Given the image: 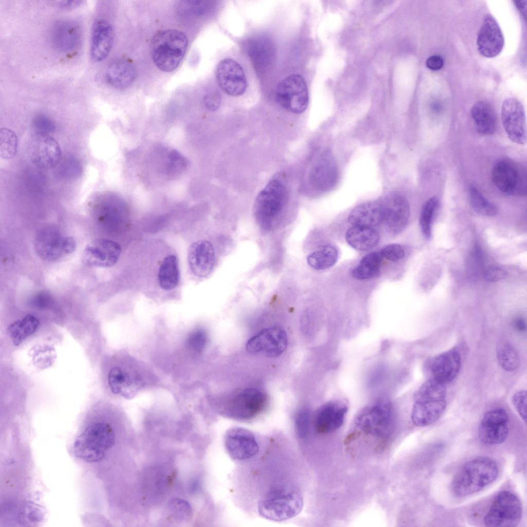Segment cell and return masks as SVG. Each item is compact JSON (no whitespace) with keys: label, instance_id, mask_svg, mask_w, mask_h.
Returning a JSON list of instances; mask_svg holds the SVG:
<instances>
[{"label":"cell","instance_id":"cell-36","mask_svg":"<svg viewBox=\"0 0 527 527\" xmlns=\"http://www.w3.org/2000/svg\"><path fill=\"white\" fill-rule=\"evenodd\" d=\"M329 156L324 155L314 166L312 174L313 180L320 187H328L336 179L335 165Z\"/></svg>","mask_w":527,"mask_h":527},{"label":"cell","instance_id":"cell-44","mask_svg":"<svg viewBox=\"0 0 527 527\" xmlns=\"http://www.w3.org/2000/svg\"><path fill=\"white\" fill-rule=\"evenodd\" d=\"M32 127L35 133L49 134L55 129L53 121L46 115L43 114H37L34 117L32 120Z\"/></svg>","mask_w":527,"mask_h":527},{"label":"cell","instance_id":"cell-13","mask_svg":"<svg viewBox=\"0 0 527 527\" xmlns=\"http://www.w3.org/2000/svg\"><path fill=\"white\" fill-rule=\"evenodd\" d=\"M31 162L41 169H51L60 162L61 150L58 142L49 134L35 133L29 143Z\"/></svg>","mask_w":527,"mask_h":527},{"label":"cell","instance_id":"cell-24","mask_svg":"<svg viewBox=\"0 0 527 527\" xmlns=\"http://www.w3.org/2000/svg\"><path fill=\"white\" fill-rule=\"evenodd\" d=\"M114 42V31L111 24L103 19L94 22L92 28L90 54L95 62L104 60L110 54Z\"/></svg>","mask_w":527,"mask_h":527},{"label":"cell","instance_id":"cell-40","mask_svg":"<svg viewBox=\"0 0 527 527\" xmlns=\"http://www.w3.org/2000/svg\"><path fill=\"white\" fill-rule=\"evenodd\" d=\"M439 205V201L436 197L429 199L424 204L419 218V223L423 235L427 238L431 236L433 218Z\"/></svg>","mask_w":527,"mask_h":527},{"label":"cell","instance_id":"cell-12","mask_svg":"<svg viewBox=\"0 0 527 527\" xmlns=\"http://www.w3.org/2000/svg\"><path fill=\"white\" fill-rule=\"evenodd\" d=\"M34 247L41 258L51 261L73 253L76 248V243L71 237L62 236L57 229L47 227L38 233Z\"/></svg>","mask_w":527,"mask_h":527},{"label":"cell","instance_id":"cell-25","mask_svg":"<svg viewBox=\"0 0 527 527\" xmlns=\"http://www.w3.org/2000/svg\"><path fill=\"white\" fill-rule=\"evenodd\" d=\"M215 261V254L212 243L199 240L192 243L188 250V261L192 273L205 277L212 272Z\"/></svg>","mask_w":527,"mask_h":527},{"label":"cell","instance_id":"cell-4","mask_svg":"<svg viewBox=\"0 0 527 527\" xmlns=\"http://www.w3.org/2000/svg\"><path fill=\"white\" fill-rule=\"evenodd\" d=\"M445 384L429 378L414 394L411 419L418 427H425L435 422L446 408Z\"/></svg>","mask_w":527,"mask_h":527},{"label":"cell","instance_id":"cell-2","mask_svg":"<svg viewBox=\"0 0 527 527\" xmlns=\"http://www.w3.org/2000/svg\"><path fill=\"white\" fill-rule=\"evenodd\" d=\"M303 506V496L297 487L279 484L271 488L259 500L258 511L267 519L282 521L296 516Z\"/></svg>","mask_w":527,"mask_h":527},{"label":"cell","instance_id":"cell-38","mask_svg":"<svg viewBox=\"0 0 527 527\" xmlns=\"http://www.w3.org/2000/svg\"><path fill=\"white\" fill-rule=\"evenodd\" d=\"M468 197L471 206L477 213L489 217L497 215V207L488 201L475 186H471L469 187Z\"/></svg>","mask_w":527,"mask_h":527},{"label":"cell","instance_id":"cell-15","mask_svg":"<svg viewBox=\"0 0 527 527\" xmlns=\"http://www.w3.org/2000/svg\"><path fill=\"white\" fill-rule=\"evenodd\" d=\"M287 345L285 331L279 327H272L262 329L250 338L247 343L246 348L252 354L275 357L280 355Z\"/></svg>","mask_w":527,"mask_h":527},{"label":"cell","instance_id":"cell-18","mask_svg":"<svg viewBox=\"0 0 527 527\" xmlns=\"http://www.w3.org/2000/svg\"><path fill=\"white\" fill-rule=\"evenodd\" d=\"M218 84L226 94L232 96L242 95L247 87V81L240 65L231 59H224L218 64L216 70Z\"/></svg>","mask_w":527,"mask_h":527},{"label":"cell","instance_id":"cell-33","mask_svg":"<svg viewBox=\"0 0 527 527\" xmlns=\"http://www.w3.org/2000/svg\"><path fill=\"white\" fill-rule=\"evenodd\" d=\"M382 258L380 251L367 254L352 270V276L358 279H367L376 276L380 271Z\"/></svg>","mask_w":527,"mask_h":527},{"label":"cell","instance_id":"cell-23","mask_svg":"<svg viewBox=\"0 0 527 527\" xmlns=\"http://www.w3.org/2000/svg\"><path fill=\"white\" fill-rule=\"evenodd\" d=\"M460 353L451 349L433 357L429 362L431 378L446 384L454 379L461 367Z\"/></svg>","mask_w":527,"mask_h":527},{"label":"cell","instance_id":"cell-49","mask_svg":"<svg viewBox=\"0 0 527 527\" xmlns=\"http://www.w3.org/2000/svg\"><path fill=\"white\" fill-rule=\"evenodd\" d=\"M203 101L205 107L208 110L214 111L220 105L221 96L218 92L210 91L205 95Z\"/></svg>","mask_w":527,"mask_h":527},{"label":"cell","instance_id":"cell-14","mask_svg":"<svg viewBox=\"0 0 527 527\" xmlns=\"http://www.w3.org/2000/svg\"><path fill=\"white\" fill-rule=\"evenodd\" d=\"M501 115L503 128L508 138L517 144H525L526 124L522 103L514 97L506 99L502 105Z\"/></svg>","mask_w":527,"mask_h":527},{"label":"cell","instance_id":"cell-42","mask_svg":"<svg viewBox=\"0 0 527 527\" xmlns=\"http://www.w3.org/2000/svg\"><path fill=\"white\" fill-rule=\"evenodd\" d=\"M310 422V413L306 409L300 410L295 418V429L297 436L304 438L308 435Z\"/></svg>","mask_w":527,"mask_h":527},{"label":"cell","instance_id":"cell-37","mask_svg":"<svg viewBox=\"0 0 527 527\" xmlns=\"http://www.w3.org/2000/svg\"><path fill=\"white\" fill-rule=\"evenodd\" d=\"M497 357L500 365L506 371H515L519 366V354L509 343L502 342L498 344Z\"/></svg>","mask_w":527,"mask_h":527},{"label":"cell","instance_id":"cell-51","mask_svg":"<svg viewBox=\"0 0 527 527\" xmlns=\"http://www.w3.org/2000/svg\"><path fill=\"white\" fill-rule=\"evenodd\" d=\"M83 2L82 1H65L60 2L59 4V7L63 9H69L73 8H75Z\"/></svg>","mask_w":527,"mask_h":527},{"label":"cell","instance_id":"cell-20","mask_svg":"<svg viewBox=\"0 0 527 527\" xmlns=\"http://www.w3.org/2000/svg\"><path fill=\"white\" fill-rule=\"evenodd\" d=\"M348 406L344 399L328 401L321 406L316 411L314 417V427L320 434L334 432L344 424Z\"/></svg>","mask_w":527,"mask_h":527},{"label":"cell","instance_id":"cell-11","mask_svg":"<svg viewBox=\"0 0 527 527\" xmlns=\"http://www.w3.org/2000/svg\"><path fill=\"white\" fill-rule=\"evenodd\" d=\"M492 181L501 192L512 196L526 192V175L522 166L509 159L498 161L491 172Z\"/></svg>","mask_w":527,"mask_h":527},{"label":"cell","instance_id":"cell-6","mask_svg":"<svg viewBox=\"0 0 527 527\" xmlns=\"http://www.w3.org/2000/svg\"><path fill=\"white\" fill-rule=\"evenodd\" d=\"M288 200L285 185L278 179L267 183L255 201L254 215L259 226L264 230L271 229L282 215Z\"/></svg>","mask_w":527,"mask_h":527},{"label":"cell","instance_id":"cell-50","mask_svg":"<svg viewBox=\"0 0 527 527\" xmlns=\"http://www.w3.org/2000/svg\"><path fill=\"white\" fill-rule=\"evenodd\" d=\"M444 65L442 58L438 55L429 57L426 61V65L431 70L437 71L442 68Z\"/></svg>","mask_w":527,"mask_h":527},{"label":"cell","instance_id":"cell-31","mask_svg":"<svg viewBox=\"0 0 527 527\" xmlns=\"http://www.w3.org/2000/svg\"><path fill=\"white\" fill-rule=\"evenodd\" d=\"M379 235L372 227L353 226L347 230L346 240L358 251H368L375 247L379 241Z\"/></svg>","mask_w":527,"mask_h":527},{"label":"cell","instance_id":"cell-32","mask_svg":"<svg viewBox=\"0 0 527 527\" xmlns=\"http://www.w3.org/2000/svg\"><path fill=\"white\" fill-rule=\"evenodd\" d=\"M35 316L28 314L11 324L8 329L9 337L15 346L20 344L27 337L34 333L39 325Z\"/></svg>","mask_w":527,"mask_h":527},{"label":"cell","instance_id":"cell-46","mask_svg":"<svg viewBox=\"0 0 527 527\" xmlns=\"http://www.w3.org/2000/svg\"><path fill=\"white\" fill-rule=\"evenodd\" d=\"M512 401L521 418L526 422V392L521 390L516 393Z\"/></svg>","mask_w":527,"mask_h":527},{"label":"cell","instance_id":"cell-1","mask_svg":"<svg viewBox=\"0 0 527 527\" xmlns=\"http://www.w3.org/2000/svg\"><path fill=\"white\" fill-rule=\"evenodd\" d=\"M499 469L493 459L480 456L465 463L453 476L450 484L452 493L464 497L476 493L494 482Z\"/></svg>","mask_w":527,"mask_h":527},{"label":"cell","instance_id":"cell-22","mask_svg":"<svg viewBox=\"0 0 527 527\" xmlns=\"http://www.w3.org/2000/svg\"><path fill=\"white\" fill-rule=\"evenodd\" d=\"M504 43L503 33L496 20L490 14L486 15L477 40L479 52L485 57H495L501 51Z\"/></svg>","mask_w":527,"mask_h":527},{"label":"cell","instance_id":"cell-53","mask_svg":"<svg viewBox=\"0 0 527 527\" xmlns=\"http://www.w3.org/2000/svg\"><path fill=\"white\" fill-rule=\"evenodd\" d=\"M516 328L519 331H522L526 329V324L524 319L522 318L516 319L515 322Z\"/></svg>","mask_w":527,"mask_h":527},{"label":"cell","instance_id":"cell-8","mask_svg":"<svg viewBox=\"0 0 527 527\" xmlns=\"http://www.w3.org/2000/svg\"><path fill=\"white\" fill-rule=\"evenodd\" d=\"M521 516V504L518 497L503 490L495 497L483 521L487 526L514 527L518 525Z\"/></svg>","mask_w":527,"mask_h":527},{"label":"cell","instance_id":"cell-34","mask_svg":"<svg viewBox=\"0 0 527 527\" xmlns=\"http://www.w3.org/2000/svg\"><path fill=\"white\" fill-rule=\"evenodd\" d=\"M158 279L161 287L166 290L175 288L179 280V270L177 257L170 255L162 263L159 271Z\"/></svg>","mask_w":527,"mask_h":527},{"label":"cell","instance_id":"cell-35","mask_svg":"<svg viewBox=\"0 0 527 527\" xmlns=\"http://www.w3.org/2000/svg\"><path fill=\"white\" fill-rule=\"evenodd\" d=\"M339 256L338 250L333 245L327 244L319 250L310 254L307 258L308 264L317 270H322L332 267L336 263Z\"/></svg>","mask_w":527,"mask_h":527},{"label":"cell","instance_id":"cell-10","mask_svg":"<svg viewBox=\"0 0 527 527\" xmlns=\"http://www.w3.org/2000/svg\"><path fill=\"white\" fill-rule=\"evenodd\" d=\"M276 102L288 111L299 114L307 109L309 93L304 78L298 74H292L282 80L275 92Z\"/></svg>","mask_w":527,"mask_h":527},{"label":"cell","instance_id":"cell-29","mask_svg":"<svg viewBox=\"0 0 527 527\" xmlns=\"http://www.w3.org/2000/svg\"><path fill=\"white\" fill-rule=\"evenodd\" d=\"M348 220L353 226L372 227L383 222L380 202H368L360 204L349 213Z\"/></svg>","mask_w":527,"mask_h":527},{"label":"cell","instance_id":"cell-52","mask_svg":"<svg viewBox=\"0 0 527 527\" xmlns=\"http://www.w3.org/2000/svg\"><path fill=\"white\" fill-rule=\"evenodd\" d=\"M515 5L523 16H526V1H515Z\"/></svg>","mask_w":527,"mask_h":527},{"label":"cell","instance_id":"cell-26","mask_svg":"<svg viewBox=\"0 0 527 527\" xmlns=\"http://www.w3.org/2000/svg\"><path fill=\"white\" fill-rule=\"evenodd\" d=\"M51 40L54 46L62 52H69L79 45L82 32L80 25L73 20H63L57 22L51 31Z\"/></svg>","mask_w":527,"mask_h":527},{"label":"cell","instance_id":"cell-45","mask_svg":"<svg viewBox=\"0 0 527 527\" xmlns=\"http://www.w3.org/2000/svg\"><path fill=\"white\" fill-rule=\"evenodd\" d=\"M380 252L383 258L394 262L402 259L405 254L403 248L397 243H392L384 247Z\"/></svg>","mask_w":527,"mask_h":527},{"label":"cell","instance_id":"cell-47","mask_svg":"<svg viewBox=\"0 0 527 527\" xmlns=\"http://www.w3.org/2000/svg\"><path fill=\"white\" fill-rule=\"evenodd\" d=\"M507 275V272L498 266H490L485 271L484 276L488 282H495L504 279Z\"/></svg>","mask_w":527,"mask_h":527},{"label":"cell","instance_id":"cell-30","mask_svg":"<svg viewBox=\"0 0 527 527\" xmlns=\"http://www.w3.org/2000/svg\"><path fill=\"white\" fill-rule=\"evenodd\" d=\"M471 115L477 131L482 135L493 134L497 127L496 116L493 107L485 101L475 103Z\"/></svg>","mask_w":527,"mask_h":527},{"label":"cell","instance_id":"cell-27","mask_svg":"<svg viewBox=\"0 0 527 527\" xmlns=\"http://www.w3.org/2000/svg\"><path fill=\"white\" fill-rule=\"evenodd\" d=\"M248 55L255 68L266 70L274 61L275 54L274 44L267 36L259 35L252 38L247 44Z\"/></svg>","mask_w":527,"mask_h":527},{"label":"cell","instance_id":"cell-17","mask_svg":"<svg viewBox=\"0 0 527 527\" xmlns=\"http://www.w3.org/2000/svg\"><path fill=\"white\" fill-rule=\"evenodd\" d=\"M224 442L229 455L235 460L249 459L259 451L254 434L245 428L234 427L229 429L225 434Z\"/></svg>","mask_w":527,"mask_h":527},{"label":"cell","instance_id":"cell-41","mask_svg":"<svg viewBox=\"0 0 527 527\" xmlns=\"http://www.w3.org/2000/svg\"><path fill=\"white\" fill-rule=\"evenodd\" d=\"M17 137L12 130L2 128L0 130V155L5 160L13 159L16 154Z\"/></svg>","mask_w":527,"mask_h":527},{"label":"cell","instance_id":"cell-3","mask_svg":"<svg viewBox=\"0 0 527 527\" xmlns=\"http://www.w3.org/2000/svg\"><path fill=\"white\" fill-rule=\"evenodd\" d=\"M115 442L111 425L104 421L88 424L76 438L73 451L76 456L87 463L101 461Z\"/></svg>","mask_w":527,"mask_h":527},{"label":"cell","instance_id":"cell-16","mask_svg":"<svg viewBox=\"0 0 527 527\" xmlns=\"http://www.w3.org/2000/svg\"><path fill=\"white\" fill-rule=\"evenodd\" d=\"M508 433V416L504 409H494L484 414L478 429L481 442L490 445L500 444L505 441Z\"/></svg>","mask_w":527,"mask_h":527},{"label":"cell","instance_id":"cell-9","mask_svg":"<svg viewBox=\"0 0 527 527\" xmlns=\"http://www.w3.org/2000/svg\"><path fill=\"white\" fill-rule=\"evenodd\" d=\"M267 403L268 397L263 391L257 388L245 389L229 398L223 412L232 418L247 420L262 412Z\"/></svg>","mask_w":527,"mask_h":527},{"label":"cell","instance_id":"cell-43","mask_svg":"<svg viewBox=\"0 0 527 527\" xmlns=\"http://www.w3.org/2000/svg\"><path fill=\"white\" fill-rule=\"evenodd\" d=\"M206 332L202 329L192 331L187 339L188 348L193 352L199 353L203 350L207 342Z\"/></svg>","mask_w":527,"mask_h":527},{"label":"cell","instance_id":"cell-21","mask_svg":"<svg viewBox=\"0 0 527 527\" xmlns=\"http://www.w3.org/2000/svg\"><path fill=\"white\" fill-rule=\"evenodd\" d=\"M121 251L120 245L117 242L106 238H99L86 246L83 259L86 264L91 266L110 267L117 262Z\"/></svg>","mask_w":527,"mask_h":527},{"label":"cell","instance_id":"cell-28","mask_svg":"<svg viewBox=\"0 0 527 527\" xmlns=\"http://www.w3.org/2000/svg\"><path fill=\"white\" fill-rule=\"evenodd\" d=\"M137 72L134 64L129 60L119 58L109 64L106 72L107 83L117 89H125L135 81Z\"/></svg>","mask_w":527,"mask_h":527},{"label":"cell","instance_id":"cell-48","mask_svg":"<svg viewBox=\"0 0 527 527\" xmlns=\"http://www.w3.org/2000/svg\"><path fill=\"white\" fill-rule=\"evenodd\" d=\"M185 9L188 13L201 14L204 13L209 7L208 1H189L183 2Z\"/></svg>","mask_w":527,"mask_h":527},{"label":"cell","instance_id":"cell-7","mask_svg":"<svg viewBox=\"0 0 527 527\" xmlns=\"http://www.w3.org/2000/svg\"><path fill=\"white\" fill-rule=\"evenodd\" d=\"M356 427L363 432L378 437L387 436L393 423L391 402L387 399L378 400L365 406L357 414Z\"/></svg>","mask_w":527,"mask_h":527},{"label":"cell","instance_id":"cell-5","mask_svg":"<svg viewBox=\"0 0 527 527\" xmlns=\"http://www.w3.org/2000/svg\"><path fill=\"white\" fill-rule=\"evenodd\" d=\"M188 39L184 32L166 29L156 32L150 43L153 63L161 71L171 72L179 65L185 55Z\"/></svg>","mask_w":527,"mask_h":527},{"label":"cell","instance_id":"cell-39","mask_svg":"<svg viewBox=\"0 0 527 527\" xmlns=\"http://www.w3.org/2000/svg\"><path fill=\"white\" fill-rule=\"evenodd\" d=\"M128 374L120 367H113L108 374V383L112 392L128 397V390L131 385Z\"/></svg>","mask_w":527,"mask_h":527},{"label":"cell","instance_id":"cell-19","mask_svg":"<svg viewBox=\"0 0 527 527\" xmlns=\"http://www.w3.org/2000/svg\"><path fill=\"white\" fill-rule=\"evenodd\" d=\"M383 222L393 234L402 232L408 222L410 210L408 201L403 196L394 193L380 202Z\"/></svg>","mask_w":527,"mask_h":527}]
</instances>
